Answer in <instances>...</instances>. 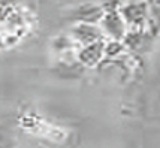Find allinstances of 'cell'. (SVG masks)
<instances>
[{"label":"cell","instance_id":"5b68a950","mask_svg":"<svg viewBox=\"0 0 160 148\" xmlns=\"http://www.w3.org/2000/svg\"><path fill=\"white\" fill-rule=\"evenodd\" d=\"M103 48H105L103 41H98V42L88 43V45H82L77 54L78 62L82 63L84 66H87V67L98 66L103 60Z\"/></svg>","mask_w":160,"mask_h":148},{"label":"cell","instance_id":"6da1fadb","mask_svg":"<svg viewBox=\"0 0 160 148\" xmlns=\"http://www.w3.org/2000/svg\"><path fill=\"white\" fill-rule=\"evenodd\" d=\"M20 124L22 129L30 130L32 133L42 136L45 139L54 142H63L68 138V132L62 129V127L56 126L52 123L47 121L45 118H42L36 114H26L20 118Z\"/></svg>","mask_w":160,"mask_h":148},{"label":"cell","instance_id":"52a82bcc","mask_svg":"<svg viewBox=\"0 0 160 148\" xmlns=\"http://www.w3.org/2000/svg\"><path fill=\"white\" fill-rule=\"evenodd\" d=\"M15 9L14 0H0V22L8 21Z\"/></svg>","mask_w":160,"mask_h":148},{"label":"cell","instance_id":"ba28073f","mask_svg":"<svg viewBox=\"0 0 160 148\" xmlns=\"http://www.w3.org/2000/svg\"><path fill=\"white\" fill-rule=\"evenodd\" d=\"M6 45H9V42H8V37H5V36L0 35V48H5Z\"/></svg>","mask_w":160,"mask_h":148},{"label":"cell","instance_id":"3957f363","mask_svg":"<svg viewBox=\"0 0 160 148\" xmlns=\"http://www.w3.org/2000/svg\"><path fill=\"white\" fill-rule=\"evenodd\" d=\"M100 30L102 33L109 35L114 41H118L121 37H124L126 32V24L120 15L118 9H105L103 17L100 20Z\"/></svg>","mask_w":160,"mask_h":148},{"label":"cell","instance_id":"277c9868","mask_svg":"<svg viewBox=\"0 0 160 148\" xmlns=\"http://www.w3.org/2000/svg\"><path fill=\"white\" fill-rule=\"evenodd\" d=\"M70 37L77 42L78 47L88 45V43L102 41V30L96 24H85V22H77L70 28Z\"/></svg>","mask_w":160,"mask_h":148},{"label":"cell","instance_id":"8992f818","mask_svg":"<svg viewBox=\"0 0 160 148\" xmlns=\"http://www.w3.org/2000/svg\"><path fill=\"white\" fill-rule=\"evenodd\" d=\"M105 9L103 6H99L94 3H85L77 7L72 14H70V20L75 22H85V24H96L98 26L102 17H103Z\"/></svg>","mask_w":160,"mask_h":148},{"label":"cell","instance_id":"7a4b0ae2","mask_svg":"<svg viewBox=\"0 0 160 148\" xmlns=\"http://www.w3.org/2000/svg\"><path fill=\"white\" fill-rule=\"evenodd\" d=\"M118 12L126 26L141 27L148 18V5L144 0H130L120 7Z\"/></svg>","mask_w":160,"mask_h":148}]
</instances>
